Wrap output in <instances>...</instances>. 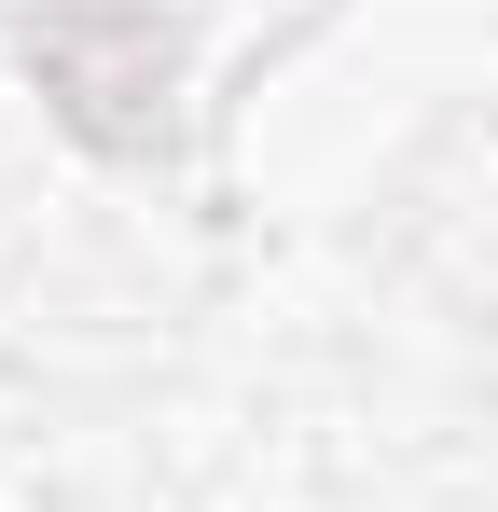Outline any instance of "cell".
<instances>
[{
    "mask_svg": "<svg viewBox=\"0 0 498 512\" xmlns=\"http://www.w3.org/2000/svg\"><path fill=\"white\" fill-rule=\"evenodd\" d=\"M28 56L70 84V125H97V139H125V125H139V97L166 84V28H153V14H125V0H70Z\"/></svg>",
    "mask_w": 498,
    "mask_h": 512,
    "instance_id": "1",
    "label": "cell"
}]
</instances>
